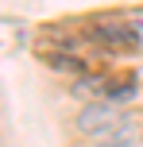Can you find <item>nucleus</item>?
I'll return each instance as SVG.
<instances>
[{"mask_svg":"<svg viewBox=\"0 0 143 147\" xmlns=\"http://www.w3.org/2000/svg\"><path fill=\"white\" fill-rule=\"evenodd\" d=\"M120 105L112 101H97V105H81L74 116V132L77 136H89V140H101V136H108L116 124H120Z\"/></svg>","mask_w":143,"mask_h":147,"instance_id":"nucleus-1","label":"nucleus"},{"mask_svg":"<svg viewBox=\"0 0 143 147\" xmlns=\"http://www.w3.org/2000/svg\"><path fill=\"white\" fill-rule=\"evenodd\" d=\"M139 140H143V116H132V112H124V116H120V124H116L108 136L93 140V147H136Z\"/></svg>","mask_w":143,"mask_h":147,"instance_id":"nucleus-2","label":"nucleus"}]
</instances>
